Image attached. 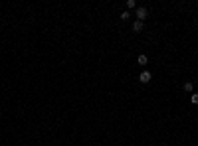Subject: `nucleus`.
Wrapping results in <instances>:
<instances>
[{
  "label": "nucleus",
  "mask_w": 198,
  "mask_h": 146,
  "mask_svg": "<svg viewBox=\"0 0 198 146\" xmlns=\"http://www.w3.org/2000/svg\"><path fill=\"white\" fill-rule=\"evenodd\" d=\"M137 20H139V22H145V20H147V8H145V6H139V8H137Z\"/></svg>",
  "instance_id": "1"
},
{
  "label": "nucleus",
  "mask_w": 198,
  "mask_h": 146,
  "mask_svg": "<svg viewBox=\"0 0 198 146\" xmlns=\"http://www.w3.org/2000/svg\"><path fill=\"white\" fill-rule=\"evenodd\" d=\"M139 81H141V83H149V81H151V73H149V71H143L141 75H139Z\"/></svg>",
  "instance_id": "2"
},
{
  "label": "nucleus",
  "mask_w": 198,
  "mask_h": 146,
  "mask_svg": "<svg viewBox=\"0 0 198 146\" xmlns=\"http://www.w3.org/2000/svg\"><path fill=\"white\" fill-rule=\"evenodd\" d=\"M133 32H143V22H139V20H137V22H135V24H133Z\"/></svg>",
  "instance_id": "3"
},
{
  "label": "nucleus",
  "mask_w": 198,
  "mask_h": 146,
  "mask_svg": "<svg viewBox=\"0 0 198 146\" xmlns=\"http://www.w3.org/2000/svg\"><path fill=\"white\" fill-rule=\"evenodd\" d=\"M147 61H149V59H147L145 53H141V55L137 57V63H139V65H147Z\"/></svg>",
  "instance_id": "4"
},
{
  "label": "nucleus",
  "mask_w": 198,
  "mask_h": 146,
  "mask_svg": "<svg viewBox=\"0 0 198 146\" xmlns=\"http://www.w3.org/2000/svg\"><path fill=\"white\" fill-rule=\"evenodd\" d=\"M190 103H192V105H198V93H192V95H190Z\"/></svg>",
  "instance_id": "5"
},
{
  "label": "nucleus",
  "mask_w": 198,
  "mask_h": 146,
  "mask_svg": "<svg viewBox=\"0 0 198 146\" xmlns=\"http://www.w3.org/2000/svg\"><path fill=\"white\" fill-rule=\"evenodd\" d=\"M127 8H129V10L137 8V2H135V0H127Z\"/></svg>",
  "instance_id": "6"
},
{
  "label": "nucleus",
  "mask_w": 198,
  "mask_h": 146,
  "mask_svg": "<svg viewBox=\"0 0 198 146\" xmlns=\"http://www.w3.org/2000/svg\"><path fill=\"white\" fill-rule=\"evenodd\" d=\"M192 89H194V85L190 83V81H188V83H184V91H188V93H192Z\"/></svg>",
  "instance_id": "7"
},
{
  "label": "nucleus",
  "mask_w": 198,
  "mask_h": 146,
  "mask_svg": "<svg viewBox=\"0 0 198 146\" xmlns=\"http://www.w3.org/2000/svg\"><path fill=\"white\" fill-rule=\"evenodd\" d=\"M119 18H121V20H129V18H131V14H129V12H123Z\"/></svg>",
  "instance_id": "8"
}]
</instances>
